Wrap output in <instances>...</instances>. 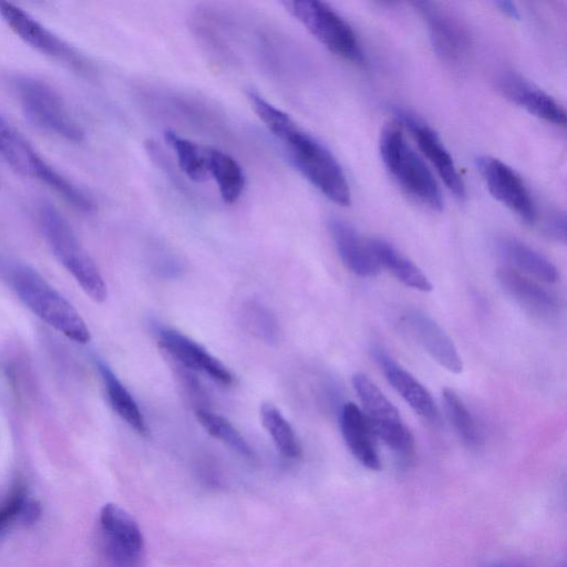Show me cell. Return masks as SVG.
<instances>
[{"mask_svg":"<svg viewBox=\"0 0 567 567\" xmlns=\"http://www.w3.org/2000/svg\"><path fill=\"white\" fill-rule=\"evenodd\" d=\"M340 429L343 440L357 461L371 471L381 467L375 437L364 413L352 402H347L340 412Z\"/></svg>","mask_w":567,"mask_h":567,"instance_id":"d6986e66","label":"cell"},{"mask_svg":"<svg viewBox=\"0 0 567 567\" xmlns=\"http://www.w3.org/2000/svg\"><path fill=\"white\" fill-rule=\"evenodd\" d=\"M208 174L217 184L220 197L227 204H235L245 188V174L241 166L221 150L207 147Z\"/></svg>","mask_w":567,"mask_h":567,"instance_id":"cb8c5ba5","label":"cell"},{"mask_svg":"<svg viewBox=\"0 0 567 567\" xmlns=\"http://www.w3.org/2000/svg\"><path fill=\"white\" fill-rule=\"evenodd\" d=\"M497 86L504 96L530 114L555 125L565 126L566 112L564 107L549 94L520 75L505 72L498 76Z\"/></svg>","mask_w":567,"mask_h":567,"instance_id":"2e32d148","label":"cell"},{"mask_svg":"<svg viewBox=\"0 0 567 567\" xmlns=\"http://www.w3.org/2000/svg\"><path fill=\"white\" fill-rule=\"evenodd\" d=\"M39 215L43 235L55 258L92 300L103 302L107 297L104 279L69 223L50 203L41 205Z\"/></svg>","mask_w":567,"mask_h":567,"instance_id":"3957f363","label":"cell"},{"mask_svg":"<svg viewBox=\"0 0 567 567\" xmlns=\"http://www.w3.org/2000/svg\"><path fill=\"white\" fill-rule=\"evenodd\" d=\"M260 420L282 456L290 460H297L301 456V444L293 429L272 403L260 405Z\"/></svg>","mask_w":567,"mask_h":567,"instance_id":"4316f807","label":"cell"},{"mask_svg":"<svg viewBox=\"0 0 567 567\" xmlns=\"http://www.w3.org/2000/svg\"><path fill=\"white\" fill-rule=\"evenodd\" d=\"M403 324L423 348V350L441 367L458 374L463 370V362L451 338L427 315L409 309L402 317Z\"/></svg>","mask_w":567,"mask_h":567,"instance_id":"9a60e30c","label":"cell"},{"mask_svg":"<svg viewBox=\"0 0 567 567\" xmlns=\"http://www.w3.org/2000/svg\"><path fill=\"white\" fill-rule=\"evenodd\" d=\"M426 23L435 53L446 63L460 64L471 52V34L464 22L439 3H413Z\"/></svg>","mask_w":567,"mask_h":567,"instance_id":"30bf717a","label":"cell"},{"mask_svg":"<svg viewBox=\"0 0 567 567\" xmlns=\"http://www.w3.org/2000/svg\"><path fill=\"white\" fill-rule=\"evenodd\" d=\"M0 16L20 39L37 51L63 61L79 72L91 71L90 63L82 54L21 8L0 1Z\"/></svg>","mask_w":567,"mask_h":567,"instance_id":"9c48e42d","label":"cell"},{"mask_svg":"<svg viewBox=\"0 0 567 567\" xmlns=\"http://www.w3.org/2000/svg\"><path fill=\"white\" fill-rule=\"evenodd\" d=\"M158 346L174 362L209 375L224 385L234 383V375L217 358L196 341L173 329L158 331Z\"/></svg>","mask_w":567,"mask_h":567,"instance_id":"4fadbf2b","label":"cell"},{"mask_svg":"<svg viewBox=\"0 0 567 567\" xmlns=\"http://www.w3.org/2000/svg\"><path fill=\"white\" fill-rule=\"evenodd\" d=\"M195 416L209 435L243 456H254V451L249 443L227 419L207 409H196Z\"/></svg>","mask_w":567,"mask_h":567,"instance_id":"f1b7e54d","label":"cell"},{"mask_svg":"<svg viewBox=\"0 0 567 567\" xmlns=\"http://www.w3.org/2000/svg\"><path fill=\"white\" fill-rule=\"evenodd\" d=\"M0 155L23 176L43 181L51 168L30 143L0 114Z\"/></svg>","mask_w":567,"mask_h":567,"instance_id":"ffe728a7","label":"cell"},{"mask_svg":"<svg viewBox=\"0 0 567 567\" xmlns=\"http://www.w3.org/2000/svg\"><path fill=\"white\" fill-rule=\"evenodd\" d=\"M247 99L260 121L281 143L297 171L331 202L348 206L351 202L349 183L332 153L257 92L248 91Z\"/></svg>","mask_w":567,"mask_h":567,"instance_id":"6da1fadb","label":"cell"},{"mask_svg":"<svg viewBox=\"0 0 567 567\" xmlns=\"http://www.w3.org/2000/svg\"><path fill=\"white\" fill-rule=\"evenodd\" d=\"M371 354L386 381L410 408L426 422L439 424L440 413L430 392L381 347H373Z\"/></svg>","mask_w":567,"mask_h":567,"instance_id":"5bb4252c","label":"cell"},{"mask_svg":"<svg viewBox=\"0 0 567 567\" xmlns=\"http://www.w3.org/2000/svg\"><path fill=\"white\" fill-rule=\"evenodd\" d=\"M241 317L246 329L259 340L275 343L279 337V327L272 312L258 300L244 303Z\"/></svg>","mask_w":567,"mask_h":567,"instance_id":"f546056e","label":"cell"},{"mask_svg":"<svg viewBox=\"0 0 567 567\" xmlns=\"http://www.w3.org/2000/svg\"><path fill=\"white\" fill-rule=\"evenodd\" d=\"M442 398L446 416L457 436L466 446H478L482 443L481 432L462 399L451 388L442 390Z\"/></svg>","mask_w":567,"mask_h":567,"instance_id":"83f0119b","label":"cell"},{"mask_svg":"<svg viewBox=\"0 0 567 567\" xmlns=\"http://www.w3.org/2000/svg\"><path fill=\"white\" fill-rule=\"evenodd\" d=\"M40 515V504L29 497L22 482H17L0 502V536L17 523L33 524Z\"/></svg>","mask_w":567,"mask_h":567,"instance_id":"d4e9b609","label":"cell"},{"mask_svg":"<svg viewBox=\"0 0 567 567\" xmlns=\"http://www.w3.org/2000/svg\"><path fill=\"white\" fill-rule=\"evenodd\" d=\"M327 225L338 255L351 272L362 278H371L379 274L380 267L373 258L368 243L363 241L350 224L331 216Z\"/></svg>","mask_w":567,"mask_h":567,"instance_id":"ac0fdd59","label":"cell"},{"mask_svg":"<svg viewBox=\"0 0 567 567\" xmlns=\"http://www.w3.org/2000/svg\"><path fill=\"white\" fill-rule=\"evenodd\" d=\"M99 532L109 567H144V537L137 522L125 509L105 504L99 515Z\"/></svg>","mask_w":567,"mask_h":567,"instance_id":"ba28073f","label":"cell"},{"mask_svg":"<svg viewBox=\"0 0 567 567\" xmlns=\"http://www.w3.org/2000/svg\"><path fill=\"white\" fill-rule=\"evenodd\" d=\"M396 115L409 130L420 151L433 165L446 187L455 197H465V185L454 161L437 134L413 114L398 110Z\"/></svg>","mask_w":567,"mask_h":567,"instance_id":"7c38bea8","label":"cell"},{"mask_svg":"<svg viewBox=\"0 0 567 567\" xmlns=\"http://www.w3.org/2000/svg\"><path fill=\"white\" fill-rule=\"evenodd\" d=\"M11 281L19 299L42 321L73 342L90 341V330L78 310L37 270L17 266Z\"/></svg>","mask_w":567,"mask_h":567,"instance_id":"7a4b0ae2","label":"cell"},{"mask_svg":"<svg viewBox=\"0 0 567 567\" xmlns=\"http://www.w3.org/2000/svg\"><path fill=\"white\" fill-rule=\"evenodd\" d=\"M545 234L556 241L566 243V218L558 212L547 217L544 225Z\"/></svg>","mask_w":567,"mask_h":567,"instance_id":"4dcf8cb0","label":"cell"},{"mask_svg":"<svg viewBox=\"0 0 567 567\" xmlns=\"http://www.w3.org/2000/svg\"><path fill=\"white\" fill-rule=\"evenodd\" d=\"M496 567H512V566H496Z\"/></svg>","mask_w":567,"mask_h":567,"instance_id":"d6a6232c","label":"cell"},{"mask_svg":"<svg viewBox=\"0 0 567 567\" xmlns=\"http://www.w3.org/2000/svg\"><path fill=\"white\" fill-rule=\"evenodd\" d=\"M496 6L504 12L506 13L507 16H511V17H514V18H517L518 17V12H517V9L515 8V4L513 2H509V1H499V2H496Z\"/></svg>","mask_w":567,"mask_h":567,"instance_id":"1f68e13d","label":"cell"},{"mask_svg":"<svg viewBox=\"0 0 567 567\" xmlns=\"http://www.w3.org/2000/svg\"><path fill=\"white\" fill-rule=\"evenodd\" d=\"M352 385L374 437L409 462L414 453V439L396 408L364 373L353 374Z\"/></svg>","mask_w":567,"mask_h":567,"instance_id":"52a82bcc","label":"cell"},{"mask_svg":"<svg viewBox=\"0 0 567 567\" xmlns=\"http://www.w3.org/2000/svg\"><path fill=\"white\" fill-rule=\"evenodd\" d=\"M478 171L489 193L524 223L537 219L536 205L520 176L507 164L492 156L477 159Z\"/></svg>","mask_w":567,"mask_h":567,"instance_id":"8fae6325","label":"cell"},{"mask_svg":"<svg viewBox=\"0 0 567 567\" xmlns=\"http://www.w3.org/2000/svg\"><path fill=\"white\" fill-rule=\"evenodd\" d=\"M498 250L514 267L542 281L554 284L559 278L556 266L547 257L516 238H502Z\"/></svg>","mask_w":567,"mask_h":567,"instance_id":"7402d4cb","label":"cell"},{"mask_svg":"<svg viewBox=\"0 0 567 567\" xmlns=\"http://www.w3.org/2000/svg\"><path fill=\"white\" fill-rule=\"evenodd\" d=\"M380 154L389 174L410 197L422 205L441 210L443 206L440 187L430 169L406 143L402 131L386 126L380 136Z\"/></svg>","mask_w":567,"mask_h":567,"instance_id":"277c9868","label":"cell"},{"mask_svg":"<svg viewBox=\"0 0 567 567\" xmlns=\"http://www.w3.org/2000/svg\"><path fill=\"white\" fill-rule=\"evenodd\" d=\"M496 278L503 290L530 313L550 318L559 312L557 296L515 268H498Z\"/></svg>","mask_w":567,"mask_h":567,"instance_id":"e0dca14e","label":"cell"},{"mask_svg":"<svg viewBox=\"0 0 567 567\" xmlns=\"http://www.w3.org/2000/svg\"><path fill=\"white\" fill-rule=\"evenodd\" d=\"M282 4L332 53L355 64L365 62L355 32L329 4L316 0L285 1Z\"/></svg>","mask_w":567,"mask_h":567,"instance_id":"8992f818","label":"cell"},{"mask_svg":"<svg viewBox=\"0 0 567 567\" xmlns=\"http://www.w3.org/2000/svg\"><path fill=\"white\" fill-rule=\"evenodd\" d=\"M96 367L103 380L112 409L135 432L146 436L148 434V427L136 401L128 390L104 361H96Z\"/></svg>","mask_w":567,"mask_h":567,"instance_id":"603a6c76","label":"cell"},{"mask_svg":"<svg viewBox=\"0 0 567 567\" xmlns=\"http://www.w3.org/2000/svg\"><path fill=\"white\" fill-rule=\"evenodd\" d=\"M367 243L380 269H386L406 287L423 292L432 290V284L423 271L390 243L382 238H371Z\"/></svg>","mask_w":567,"mask_h":567,"instance_id":"44dd1931","label":"cell"},{"mask_svg":"<svg viewBox=\"0 0 567 567\" xmlns=\"http://www.w3.org/2000/svg\"><path fill=\"white\" fill-rule=\"evenodd\" d=\"M166 143L174 150L179 168L194 182L200 183L208 177L207 147L178 135L173 130L164 133Z\"/></svg>","mask_w":567,"mask_h":567,"instance_id":"484cf974","label":"cell"},{"mask_svg":"<svg viewBox=\"0 0 567 567\" xmlns=\"http://www.w3.org/2000/svg\"><path fill=\"white\" fill-rule=\"evenodd\" d=\"M11 84L25 117L33 125L68 141H83L82 126L71 115L58 91L50 84L29 75H14Z\"/></svg>","mask_w":567,"mask_h":567,"instance_id":"5b68a950","label":"cell"}]
</instances>
